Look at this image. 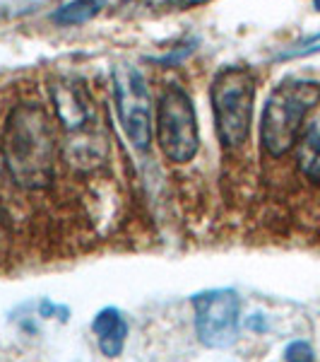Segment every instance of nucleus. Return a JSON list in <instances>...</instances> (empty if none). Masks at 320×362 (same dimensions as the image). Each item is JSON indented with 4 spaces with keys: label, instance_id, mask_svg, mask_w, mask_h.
<instances>
[{
    "label": "nucleus",
    "instance_id": "1",
    "mask_svg": "<svg viewBox=\"0 0 320 362\" xmlns=\"http://www.w3.org/2000/svg\"><path fill=\"white\" fill-rule=\"evenodd\" d=\"M3 162L15 184L44 189L56 177V133L39 104H20L10 112L0 138Z\"/></svg>",
    "mask_w": 320,
    "mask_h": 362
},
{
    "label": "nucleus",
    "instance_id": "2",
    "mask_svg": "<svg viewBox=\"0 0 320 362\" xmlns=\"http://www.w3.org/2000/svg\"><path fill=\"white\" fill-rule=\"evenodd\" d=\"M320 102V85L311 80H284L270 92L260 121V143L265 153L282 157L299 143L306 114Z\"/></svg>",
    "mask_w": 320,
    "mask_h": 362
},
{
    "label": "nucleus",
    "instance_id": "3",
    "mask_svg": "<svg viewBox=\"0 0 320 362\" xmlns=\"http://www.w3.org/2000/svg\"><path fill=\"white\" fill-rule=\"evenodd\" d=\"M214 128L224 148H238L246 143L251 131L255 102V75L246 66H226L214 75L212 90Z\"/></svg>",
    "mask_w": 320,
    "mask_h": 362
},
{
    "label": "nucleus",
    "instance_id": "4",
    "mask_svg": "<svg viewBox=\"0 0 320 362\" xmlns=\"http://www.w3.org/2000/svg\"><path fill=\"white\" fill-rule=\"evenodd\" d=\"M156 143L161 153L176 165H185L197 155L200 131L193 99L178 85L164 90L156 104Z\"/></svg>",
    "mask_w": 320,
    "mask_h": 362
},
{
    "label": "nucleus",
    "instance_id": "5",
    "mask_svg": "<svg viewBox=\"0 0 320 362\" xmlns=\"http://www.w3.org/2000/svg\"><path fill=\"white\" fill-rule=\"evenodd\" d=\"M116 112L121 128L140 153H147L152 143V95L144 75L130 63H118L111 70Z\"/></svg>",
    "mask_w": 320,
    "mask_h": 362
},
{
    "label": "nucleus",
    "instance_id": "6",
    "mask_svg": "<svg viewBox=\"0 0 320 362\" xmlns=\"http://www.w3.org/2000/svg\"><path fill=\"white\" fill-rule=\"evenodd\" d=\"M195 331L202 346L229 348L238 336V312L241 302L234 290H207L193 297Z\"/></svg>",
    "mask_w": 320,
    "mask_h": 362
},
{
    "label": "nucleus",
    "instance_id": "7",
    "mask_svg": "<svg viewBox=\"0 0 320 362\" xmlns=\"http://www.w3.org/2000/svg\"><path fill=\"white\" fill-rule=\"evenodd\" d=\"M51 99L56 107V119L68 136H85L92 131L94 102L80 78H56L51 83Z\"/></svg>",
    "mask_w": 320,
    "mask_h": 362
},
{
    "label": "nucleus",
    "instance_id": "8",
    "mask_svg": "<svg viewBox=\"0 0 320 362\" xmlns=\"http://www.w3.org/2000/svg\"><path fill=\"white\" fill-rule=\"evenodd\" d=\"M92 331L97 336L99 350H101L106 358H116L121 355V350L125 346V336H128V321L121 314V309L106 307L97 314L92 321Z\"/></svg>",
    "mask_w": 320,
    "mask_h": 362
},
{
    "label": "nucleus",
    "instance_id": "9",
    "mask_svg": "<svg viewBox=\"0 0 320 362\" xmlns=\"http://www.w3.org/2000/svg\"><path fill=\"white\" fill-rule=\"evenodd\" d=\"M296 157H299L301 172L313 181H320V116H316L304 128L299 148H296Z\"/></svg>",
    "mask_w": 320,
    "mask_h": 362
},
{
    "label": "nucleus",
    "instance_id": "10",
    "mask_svg": "<svg viewBox=\"0 0 320 362\" xmlns=\"http://www.w3.org/2000/svg\"><path fill=\"white\" fill-rule=\"evenodd\" d=\"M104 3L101 0H73V3H66L63 8H58L51 20L61 27H73V25H82V22H90L92 17L101 13Z\"/></svg>",
    "mask_w": 320,
    "mask_h": 362
},
{
    "label": "nucleus",
    "instance_id": "11",
    "mask_svg": "<svg viewBox=\"0 0 320 362\" xmlns=\"http://www.w3.org/2000/svg\"><path fill=\"white\" fill-rule=\"evenodd\" d=\"M313 54H320V34L294 44L292 49H284L277 58L279 61H284V58H301V56H313Z\"/></svg>",
    "mask_w": 320,
    "mask_h": 362
},
{
    "label": "nucleus",
    "instance_id": "12",
    "mask_svg": "<svg viewBox=\"0 0 320 362\" xmlns=\"http://www.w3.org/2000/svg\"><path fill=\"white\" fill-rule=\"evenodd\" d=\"M284 360L287 362H313L316 355H313V348L308 346L306 341H292L287 348H284Z\"/></svg>",
    "mask_w": 320,
    "mask_h": 362
},
{
    "label": "nucleus",
    "instance_id": "13",
    "mask_svg": "<svg viewBox=\"0 0 320 362\" xmlns=\"http://www.w3.org/2000/svg\"><path fill=\"white\" fill-rule=\"evenodd\" d=\"M144 8H185V5H195L202 0H142Z\"/></svg>",
    "mask_w": 320,
    "mask_h": 362
},
{
    "label": "nucleus",
    "instance_id": "14",
    "mask_svg": "<svg viewBox=\"0 0 320 362\" xmlns=\"http://www.w3.org/2000/svg\"><path fill=\"white\" fill-rule=\"evenodd\" d=\"M246 326H248V329H251V331H265V329H267V324H265V317H263V314H253V317H248Z\"/></svg>",
    "mask_w": 320,
    "mask_h": 362
},
{
    "label": "nucleus",
    "instance_id": "15",
    "mask_svg": "<svg viewBox=\"0 0 320 362\" xmlns=\"http://www.w3.org/2000/svg\"><path fill=\"white\" fill-rule=\"evenodd\" d=\"M313 8H316L318 13H320V0H313Z\"/></svg>",
    "mask_w": 320,
    "mask_h": 362
}]
</instances>
